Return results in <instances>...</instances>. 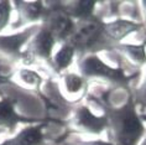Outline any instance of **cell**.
Returning a JSON list of instances; mask_svg holds the SVG:
<instances>
[{
	"instance_id": "obj_1",
	"label": "cell",
	"mask_w": 146,
	"mask_h": 145,
	"mask_svg": "<svg viewBox=\"0 0 146 145\" xmlns=\"http://www.w3.org/2000/svg\"><path fill=\"white\" fill-rule=\"evenodd\" d=\"M102 109L108 119V138L113 145H139L146 135V126L133 93L129 94L126 103L114 107L110 103L100 100Z\"/></svg>"
},
{
	"instance_id": "obj_2",
	"label": "cell",
	"mask_w": 146,
	"mask_h": 145,
	"mask_svg": "<svg viewBox=\"0 0 146 145\" xmlns=\"http://www.w3.org/2000/svg\"><path fill=\"white\" fill-rule=\"evenodd\" d=\"M78 73L86 81L97 79L103 81L109 84L119 87V88H129V84L133 76H127L123 66L111 67L105 63L97 53H88V55L78 57Z\"/></svg>"
},
{
	"instance_id": "obj_3",
	"label": "cell",
	"mask_w": 146,
	"mask_h": 145,
	"mask_svg": "<svg viewBox=\"0 0 146 145\" xmlns=\"http://www.w3.org/2000/svg\"><path fill=\"white\" fill-rule=\"evenodd\" d=\"M57 43L56 37L45 25H40L37 32L32 36L31 40L24 50L21 61L26 65L35 62V60H41L51 66V60L53 56V49Z\"/></svg>"
},
{
	"instance_id": "obj_4",
	"label": "cell",
	"mask_w": 146,
	"mask_h": 145,
	"mask_svg": "<svg viewBox=\"0 0 146 145\" xmlns=\"http://www.w3.org/2000/svg\"><path fill=\"white\" fill-rule=\"evenodd\" d=\"M69 124L79 133L100 135L103 132H107L108 119L104 114L96 115L86 104H79L73 112Z\"/></svg>"
},
{
	"instance_id": "obj_5",
	"label": "cell",
	"mask_w": 146,
	"mask_h": 145,
	"mask_svg": "<svg viewBox=\"0 0 146 145\" xmlns=\"http://www.w3.org/2000/svg\"><path fill=\"white\" fill-rule=\"evenodd\" d=\"M40 25L41 24L32 25L14 35H0V55L13 61L21 60L24 53L23 47L26 46L32 36L37 32Z\"/></svg>"
},
{
	"instance_id": "obj_6",
	"label": "cell",
	"mask_w": 146,
	"mask_h": 145,
	"mask_svg": "<svg viewBox=\"0 0 146 145\" xmlns=\"http://www.w3.org/2000/svg\"><path fill=\"white\" fill-rule=\"evenodd\" d=\"M13 6L17 13L16 21L11 24L15 30L41 24L46 15V6L42 1H14Z\"/></svg>"
},
{
	"instance_id": "obj_7",
	"label": "cell",
	"mask_w": 146,
	"mask_h": 145,
	"mask_svg": "<svg viewBox=\"0 0 146 145\" xmlns=\"http://www.w3.org/2000/svg\"><path fill=\"white\" fill-rule=\"evenodd\" d=\"M144 23H137L135 20L116 17L115 20L104 23V34L113 42V45L121 43V41L129 35L134 34L141 29H144Z\"/></svg>"
},
{
	"instance_id": "obj_8",
	"label": "cell",
	"mask_w": 146,
	"mask_h": 145,
	"mask_svg": "<svg viewBox=\"0 0 146 145\" xmlns=\"http://www.w3.org/2000/svg\"><path fill=\"white\" fill-rule=\"evenodd\" d=\"M45 126L46 124L43 123L29 124L14 136L1 141L0 145H45L46 134L43 132Z\"/></svg>"
},
{
	"instance_id": "obj_9",
	"label": "cell",
	"mask_w": 146,
	"mask_h": 145,
	"mask_svg": "<svg viewBox=\"0 0 146 145\" xmlns=\"http://www.w3.org/2000/svg\"><path fill=\"white\" fill-rule=\"evenodd\" d=\"M37 119L25 118L16 112V99L3 98L0 99V129L3 130H14L17 124L26 123V124H36Z\"/></svg>"
},
{
	"instance_id": "obj_10",
	"label": "cell",
	"mask_w": 146,
	"mask_h": 145,
	"mask_svg": "<svg viewBox=\"0 0 146 145\" xmlns=\"http://www.w3.org/2000/svg\"><path fill=\"white\" fill-rule=\"evenodd\" d=\"M96 1H68L61 3L60 10L69 16L73 21H86L94 17Z\"/></svg>"
},
{
	"instance_id": "obj_11",
	"label": "cell",
	"mask_w": 146,
	"mask_h": 145,
	"mask_svg": "<svg viewBox=\"0 0 146 145\" xmlns=\"http://www.w3.org/2000/svg\"><path fill=\"white\" fill-rule=\"evenodd\" d=\"M76 55H77V49L71 42L61 43V47L53 53L52 60H51V68L56 73H63L67 68L73 63Z\"/></svg>"
},
{
	"instance_id": "obj_12",
	"label": "cell",
	"mask_w": 146,
	"mask_h": 145,
	"mask_svg": "<svg viewBox=\"0 0 146 145\" xmlns=\"http://www.w3.org/2000/svg\"><path fill=\"white\" fill-rule=\"evenodd\" d=\"M116 51L129 62L131 66L141 68L146 66V41L141 45L131 43H118L114 46Z\"/></svg>"
},
{
	"instance_id": "obj_13",
	"label": "cell",
	"mask_w": 146,
	"mask_h": 145,
	"mask_svg": "<svg viewBox=\"0 0 146 145\" xmlns=\"http://www.w3.org/2000/svg\"><path fill=\"white\" fill-rule=\"evenodd\" d=\"M61 81L62 87L68 96H76V94H79L82 92L86 94L87 88H88V83L79 73H73V72L63 73L61 77Z\"/></svg>"
},
{
	"instance_id": "obj_14",
	"label": "cell",
	"mask_w": 146,
	"mask_h": 145,
	"mask_svg": "<svg viewBox=\"0 0 146 145\" xmlns=\"http://www.w3.org/2000/svg\"><path fill=\"white\" fill-rule=\"evenodd\" d=\"M17 78L26 88L38 89L43 83V78L41 74H38L36 71L30 70V68H21L17 72Z\"/></svg>"
},
{
	"instance_id": "obj_15",
	"label": "cell",
	"mask_w": 146,
	"mask_h": 145,
	"mask_svg": "<svg viewBox=\"0 0 146 145\" xmlns=\"http://www.w3.org/2000/svg\"><path fill=\"white\" fill-rule=\"evenodd\" d=\"M13 10L11 1H0V34L9 26Z\"/></svg>"
},
{
	"instance_id": "obj_16",
	"label": "cell",
	"mask_w": 146,
	"mask_h": 145,
	"mask_svg": "<svg viewBox=\"0 0 146 145\" xmlns=\"http://www.w3.org/2000/svg\"><path fill=\"white\" fill-rule=\"evenodd\" d=\"M133 97L136 106L146 108V74L142 82L140 83V86L133 90Z\"/></svg>"
},
{
	"instance_id": "obj_17",
	"label": "cell",
	"mask_w": 146,
	"mask_h": 145,
	"mask_svg": "<svg viewBox=\"0 0 146 145\" xmlns=\"http://www.w3.org/2000/svg\"><path fill=\"white\" fill-rule=\"evenodd\" d=\"M73 145H113L110 141H105L102 139H96V140H78Z\"/></svg>"
},
{
	"instance_id": "obj_18",
	"label": "cell",
	"mask_w": 146,
	"mask_h": 145,
	"mask_svg": "<svg viewBox=\"0 0 146 145\" xmlns=\"http://www.w3.org/2000/svg\"><path fill=\"white\" fill-rule=\"evenodd\" d=\"M139 145H146V135L144 136V139H142V140H141V143H140V144H139Z\"/></svg>"
},
{
	"instance_id": "obj_19",
	"label": "cell",
	"mask_w": 146,
	"mask_h": 145,
	"mask_svg": "<svg viewBox=\"0 0 146 145\" xmlns=\"http://www.w3.org/2000/svg\"><path fill=\"white\" fill-rule=\"evenodd\" d=\"M3 133H5V130H3V129H0V135H1Z\"/></svg>"
}]
</instances>
